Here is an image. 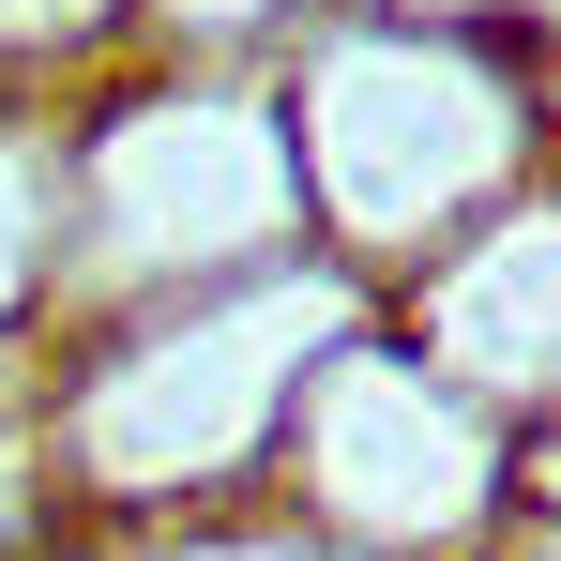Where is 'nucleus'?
I'll list each match as a JSON object with an SVG mask.
<instances>
[{
    "label": "nucleus",
    "mask_w": 561,
    "mask_h": 561,
    "mask_svg": "<svg viewBox=\"0 0 561 561\" xmlns=\"http://www.w3.org/2000/svg\"><path fill=\"white\" fill-rule=\"evenodd\" d=\"M394 319L425 334V365H456L516 440L531 425H561V168L516 213H485L440 274L394 288Z\"/></svg>",
    "instance_id": "obj_5"
},
{
    "label": "nucleus",
    "mask_w": 561,
    "mask_h": 561,
    "mask_svg": "<svg viewBox=\"0 0 561 561\" xmlns=\"http://www.w3.org/2000/svg\"><path fill=\"white\" fill-rule=\"evenodd\" d=\"M516 470H531V440H516L456 365H425L410 319H379V334H350V350L319 365L274 501L304 531L365 547V561H485L516 516H531Z\"/></svg>",
    "instance_id": "obj_4"
},
{
    "label": "nucleus",
    "mask_w": 561,
    "mask_h": 561,
    "mask_svg": "<svg viewBox=\"0 0 561 561\" xmlns=\"http://www.w3.org/2000/svg\"><path fill=\"white\" fill-rule=\"evenodd\" d=\"M304 243L319 213H304V137L274 61H152L61 106V334L274 274Z\"/></svg>",
    "instance_id": "obj_3"
},
{
    "label": "nucleus",
    "mask_w": 561,
    "mask_h": 561,
    "mask_svg": "<svg viewBox=\"0 0 561 561\" xmlns=\"http://www.w3.org/2000/svg\"><path fill=\"white\" fill-rule=\"evenodd\" d=\"M531 31H547V46H561V0H547V15H531Z\"/></svg>",
    "instance_id": "obj_12"
},
{
    "label": "nucleus",
    "mask_w": 561,
    "mask_h": 561,
    "mask_svg": "<svg viewBox=\"0 0 561 561\" xmlns=\"http://www.w3.org/2000/svg\"><path fill=\"white\" fill-rule=\"evenodd\" d=\"M274 77H288V137H304V213L379 304L561 168L547 31H501V15L334 0Z\"/></svg>",
    "instance_id": "obj_2"
},
{
    "label": "nucleus",
    "mask_w": 561,
    "mask_h": 561,
    "mask_svg": "<svg viewBox=\"0 0 561 561\" xmlns=\"http://www.w3.org/2000/svg\"><path fill=\"white\" fill-rule=\"evenodd\" d=\"M122 561H365V547L304 531L288 501H243V516H183V531H122Z\"/></svg>",
    "instance_id": "obj_8"
},
{
    "label": "nucleus",
    "mask_w": 561,
    "mask_h": 561,
    "mask_svg": "<svg viewBox=\"0 0 561 561\" xmlns=\"http://www.w3.org/2000/svg\"><path fill=\"white\" fill-rule=\"evenodd\" d=\"M379 304L334 243H304L274 274L183 288V304H137L92 319L31 365V425H46V485L77 501V531H183V516H243L274 501L288 425L319 365L379 334Z\"/></svg>",
    "instance_id": "obj_1"
},
{
    "label": "nucleus",
    "mask_w": 561,
    "mask_h": 561,
    "mask_svg": "<svg viewBox=\"0 0 561 561\" xmlns=\"http://www.w3.org/2000/svg\"><path fill=\"white\" fill-rule=\"evenodd\" d=\"M319 15H334V0H137V31H152L168 61H288Z\"/></svg>",
    "instance_id": "obj_7"
},
{
    "label": "nucleus",
    "mask_w": 561,
    "mask_h": 561,
    "mask_svg": "<svg viewBox=\"0 0 561 561\" xmlns=\"http://www.w3.org/2000/svg\"><path fill=\"white\" fill-rule=\"evenodd\" d=\"M61 334V122L0 106V379L46 365Z\"/></svg>",
    "instance_id": "obj_6"
},
{
    "label": "nucleus",
    "mask_w": 561,
    "mask_h": 561,
    "mask_svg": "<svg viewBox=\"0 0 561 561\" xmlns=\"http://www.w3.org/2000/svg\"><path fill=\"white\" fill-rule=\"evenodd\" d=\"M547 122H561V46H547Z\"/></svg>",
    "instance_id": "obj_11"
},
{
    "label": "nucleus",
    "mask_w": 561,
    "mask_h": 561,
    "mask_svg": "<svg viewBox=\"0 0 561 561\" xmlns=\"http://www.w3.org/2000/svg\"><path fill=\"white\" fill-rule=\"evenodd\" d=\"M516 485H531V516H561V425H531V470Z\"/></svg>",
    "instance_id": "obj_9"
},
{
    "label": "nucleus",
    "mask_w": 561,
    "mask_h": 561,
    "mask_svg": "<svg viewBox=\"0 0 561 561\" xmlns=\"http://www.w3.org/2000/svg\"><path fill=\"white\" fill-rule=\"evenodd\" d=\"M485 561H561V516H516V531H501Z\"/></svg>",
    "instance_id": "obj_10"
}]
</instances>
